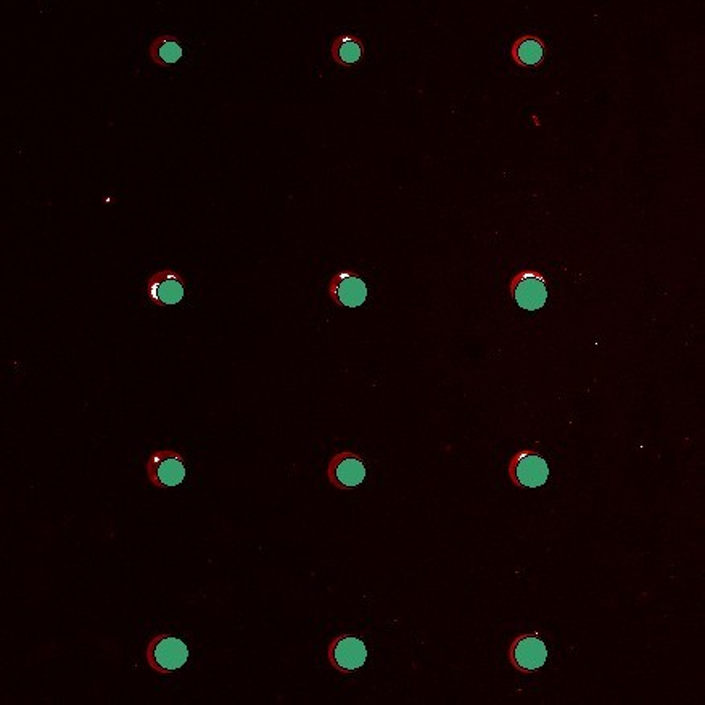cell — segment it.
Returning a JSON list of instances; mask_svg holds the SVG:
<instances>
[{
  "label": "cell",
  "mask_w": 705,
  "mask_h": 705,
  "mask_svg": "<svg viewBox=\"0 0 705 705\" xmlns=\"http://www.w3.org/2000/svg\"><path fill=\"white\" fill-rule=\"evenodd\" d=\"M145 472L155 488L178 487L186 480V459L174 450L153 451L145 462Z\"/></svg>",
  "instance_id": "cell-3"
},
{
  "label": "cell",
  "mask_w": 705,
  "mask_h": 705,
  "mask_svg": "<svg viewBox=\"0 0 705 705\" xmlns=\"http://www.w3.org/2000/svg\"><path fill=\"white\" fill-rule=\"evenodd\" d=\"M548 287L545 274L536 269H522L511 277L508 284L511 297L525 311H538L546 305Z\"/></svg>",
  "instance_id": "cell-2"
},
{
  "label": "cell",
  "mask_w": 705,
  "mask_h": 705,
  "mask_svg": "<svg viewBox=\"0 0 705 705\" xmlns=\"http://www.w3.org/2000/svg\"><path fill=\"white\" fill-rule=\"evenodd\" d=\"M367 467L364 459L353 451H342L330 458L327 464V479L337 490H351L366 480Z\"/></svg>",
  "instance_id": "cell-7"
},
{
  "label": "cell",
  "mask_w": 705,
  "mask_h": 705,
  "mask_svg": "<svg viewBox=\"0 0 705 705\" xmlns=\"http://www.w3.org/2000/svg\"><path fill=\"white\" fill-rule=\"evenodd\" d=\"M548 660V648L538 635H519L509 646V662L517 672L532 675L538 672Z\"/></svg>",
  "instance_id": "cell-5"
},
{
  "label": "cell",
  "mask_w": 705,
  "mask_h": 705,
  "mask_svg": "<svg viewBox=\"0 0 705 705\" xmlns=\"http://www.w3.org/2000/svg\"><path fill=\"white\" fill-rule=\"evenodd\" d=\"M546 54V42L535 34L520 36L511 47L512 62L522 68H538L545 63Z\"/></svg>",
  "instance_id": "cell-10"
},
{
  "label": "cell",
  "mask_w": 705,
  "mask_h": 705,
  "mask_svg": "<svg viewBox=\"0 0 705 705\" xmlns=\"http://www.w3.org/2000/svg\"><path fill=\"white\" fill-rule=\"evenodd\" d=\"M508 474L514 487L538 488L548 482L549 466L536 451L522 450L509 459Z\"/></svg>",
  "instance_id": "cell-4"
},
{
  "label": "cell",
  "mask_w": 705,
  "mask_h": 705,
  "mask_svg": "<svg viewBox=\"0 0 705 705\" xmlns=\"http://www.w3.org/2000/svg\"><path fill=\"white\" fill-rule=\"evenodd\" d=\"M364 52L366 49H364L363 39L351 33L339 34L330 46V57L343 68H351L361 62Z\"/></svg>",
  "instance_id": "cell-11"
},
{
  "label": "cell",
  "mask_w": 705,
  "mask_h": 705,
  "mask_svg": "<svg viewBox=\"0 0 705 705\" xmlns=\"http://www.w3.org/2000/svg\"><path fill=\"white\" fill-rule=\"evenodd\" d=\"M187 281L174 269H161L145 282V293L153 305H178L186 297Z\"/></svg>",
  "instance_id": "cell-8"
},
{
  "label": "cell",
  "mask_w": 705,
  "mask_h": 705,
  "mask_svg": "<svg viewBox=\"0 0 705 705\" xmlns=\"http://www.w3.org/2000/svg\"><path fill=\"white\" fill-rule=\"evenodd\" d=\"M327 657L337 672L350 675L366 664V644L355 635L335 636L334 640L330 641Z\"/></svg>",
  "instance_id": "cell-6"
},
{
  "label": "cell",
  "mask_w": 705,
  "mask_h": 705,
  "mask_svg": "<svg viewBox=\"0 0 705 705\" xmlns=\"http://www.w3.org/2000/svg\"><path fill=\"white\" fill-rule=\"evenodd\" d=\"M327 293L335 305L358 308L367 300L366 281L355 271L345 269L330 277Z\"/></svg>",
  "instance_id": "cell-9"
},
{
  "label": "cell",
  "mask_w": 705,
  "mask_h": 705,
  "mask_svg": "<svg viewBox=\"0 0 705 705\" xmlns=\"http://www.w3.org/2000/svg\"><path fill=\"white\" fill-rule=\"evenodd\" d=\"M147 664L153 672L160 675H171L186 665L189 660V648L184 641L173 635H157L147 644L145 649Z\"/></svg>",
  "instance_id": "cell-1"
},
{
  "label": "cell",
  "mask_w": 705,
  "mask_h": 705,
  "mask_svg": "<svg viewBox=\"0 0 705 705\" xmlns=\"http://www.w3.org/2000/svg\"><path fill=\"white\" fill-rule=\"evenodd\" d=\"M184 55L181 41L173 34H161L150 42L149 58L153 65L161 68H171Z\"/></svg>",
  "instance_id": "cell-12"
}]
</instances>
